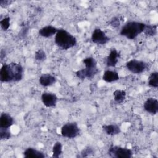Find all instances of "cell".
Listing matches in <instances>:
<instances>
[{"label":"cell","mask_w":158,"mask_h":158,"mask_svg":"<svg viewBox=\"0 0 158 158\" xmlns=\"http://www.w3.org/2000/svg\"><path fill=\"white\" fill-rule=\"evenodd\" d=\"M23 68L20 64L11 62L3 64L0 70V80L3 83L17 82L23 77Z\"/></svg>","instance_id":"cell-1"},{"label":"cell","mask_w":158,"mask_h":158,"mask_svg":"<svg viewBox=\"0 0 158 158\" xmlns=\"http://www.w3.org/2000/svg\"><path fill=\"white\" fill-rule=\"evenodd\" d=\"M56 44L62 50H67L76 46V38L65 29H59L55 35Z\"/></svg>","instance_id":"cell-2"},{"label":"cell","mask_w":158,"mask_h":158,"mask_svg":"<svg viewBox=\"0 0 158 158\" xmlns=\"http://www.w3.org/2000/svg\"><path fill=\"white\" fill-rule=\"evenodd\" d=\"M85 68L79 70L75 72L76 76L80 80L86 78L91 79L99 72L97 66V62L94 58L88 57L83 60Z\"/></svg>","instance_id":"cell-3"},{"label":"cell","mask_w":158,"mask_h":158,"mask_svg":"<svg viewBox=\"0 0 158 158\" xmlns=\"http://www.w3.org/2000/svg\"><path fill=\"white\" fill-rule=\"evenodd\" d=\"M146 24L137 21H130L121 28L120 34L129 40L135 39L139 35L143 33Z\"/></svg>","instance_id":"cell-4"},{"label":"cell","mask_w":158,"mask_h":158,"mask_svg":"<svg viewBox=\"0 0 158 158\" xmlns=\"http://www.w3.org/2000/svg\"><path fill=\"white\" fill-rule=\"evenodd\" d=\"M108 155L115 158H130L133 156V151L127 148L112 145L108 149Z\"/></svg>","instance_id":"cell-5"},{"label":"cell","mask_w":158,"mask_h":158,"mask_svg":"<svg viewBox=\"0 0 158 158\" xmlns=\"http://www.w3.org/2000/svg\"><path fill=\"white\" fill-rule=\"evenodd\" d=\"M63 137L72 139L76 138L80 133V129L76 122H69L64 124L60 131Z\"/></svg>","instance_id":"cell-6"},{"label":"cell","mask_w":158,"mask_h":158,"mask_svg":"<svg viewBox=\"0 0 158 158\" xmlns=\"http://www.w3.org/2000/svg\"><path fill=\"white\" fill-rule=\"evenodd\" d=\"M126 68L133 73L139 74L146 71L148 68V64L144 61L131 59L126 63Z\"/></svg>","instance_id":"cell-7"},{"label":"cell","mask_w":158,"mask_h":158,"mask_svg":"<svg viewBox=\"0 0 158 158\" xmlns=\"http://www.w3.org/2000/svg\"><path fill=\"white\" fill-rule=\"evenodd\" d=\"M110 38L106 35L101 29L97 28H95L91 34V41L97 44L103 45L106 44Z\"/></svg>","instance_id":"cell-8"},{"label":"cell","mask_w":158,"mask_h":158,"mask_svg":"<svg viewBox=\"0 0 158 158\" xmlns=\"http://www.w3.org/2000/svg\"><path fill=\"white\" fill-rule=\"evenodd\" d=\"M41 99L43 104L47 107L56 106L58 98L56 94L51 92H44L42 93Z\"/></svg>","instance_id":"cell-9"},{"label":"cell","mask_w":158,"mask_h":158,"mask_svg":"<svg viewBox=\"0 0 158 158\" xmlns=\"http://www.w3.org/2000/svg\"><path fill=\"white\" fill-rule=\"evenodd\" d=\"M144 109L152 115H156L158 112V101L154 98H148L143 104Z\"/></svg>","instance_id":"cell-10"},{"label":"cell","mask_w":158,"mask_h":158,"mask_svg":"<svg viewBox=\"0 0 158 158\" xmlns=\"http://www.w3.org/2000/svg\"><path fill=\"white\" fill-rule=\"evenodd\" d=\"M120 57V53L115 48L110 50L109 54L106 59V65L109 67H115L118 62V59Z\"/></svg>","instance_id":"cell-11"},{"label":"cell","mask_w":158,"mask_h":158,"mask_svg":"<svg viewBox=\"0 0 158 158\" xmlns=\"http://www.w3.org/2000/svg\"><path fill=\"white\" fill-rule=\"evenodd\" d=\"M56 81V77L51 73H43L39 78L40 84L44 87L52 86Z\"/></svg>","instance_id":"cell-12"},{"label":"cell","mask_w":158,"mask_h":158,"mask_svg":"<svg viewBox=\"0 0 158 158\" xmlns=\"http://www.w3.org/2000/svg\"><path fill=\"white\" fill-rule=\"evenodd\" d=\"M59 28L52 26V25H46L41 28H40L38 31V34L40 36L44 38H49L56 35L58 31Z\"/></svg>","instance_id":"cell-13"},{"label":"cell","mask_w":158,"mask_h":158,"mask_svg":"<svg viewBox=\"0 0 158 158\" xmlns=\"http://www.w3.org/2000/svg\"><path fill=\"white\" fill-rule=\"evenodd\" d=\"M14 120L13 117L8 113L2 112L0 117V128H9L13 124Z\"/></svg>","instance_id":"cell-14"},{"label":"cell","mask_w":158,"mask_h":158,"mask_svg":"<svg viewBox=\"0 0 158 158\" xmlns=\"http://www.w3.org/2000/svg\"><path fill=\"white\" fill-rule=\"evenodd\" d=\"M23 154L26 158H44V154L33 148H28L23 152Z\"/></svg>","instance_id":"cell-15"},{"label":"cell","mask_w":158,"mask_h":158,"mask_svg":"<svg viewBox=\"0 0 158 158\" xmlns=\"http://www.w3.org/2000/svg\"><path fill=\"white\" fill-rule=\"evenodd\" d=\"M102 128L107 135L110 136L118 135L121 132L120 127L117 124L103 125Z\"/></svg>","instance_id":"cell-16"},{"label":"cell","mask_w":158,"mask_h":158,"mask_svg":"<svg viewBox=\"0 0 158 158\" xmlns=\"http://www.w3.org/2000/svg\"><path fill=\"white\" fill-rule=\"evenodd\" d=\"M118 73L114 70H107L102 75V80L107 83H112L119 80Z\"/></svg>","instance_id":"cell-17"},{"label":"cell","mask_w":158,"mask_h":158,"mask_svg":"<svg viewBox=\"0 0 158 158\" xmlns=\"http://www.w3.org/2000/svg\"><path fill=\"white\" fill-rule=\"evenodd\" d=\"M114 99L117 104L122 103L126 98V92L122 89H117L113 93Z\"/></svg>","instance_id":"cell-18"},{"label":"cell","mask_w":158,"mask_h":158,"mask_svg":"<svg viewBox=\"0 0 158 158\" xmlns=\"http://www.w3.org/2000/svg\"><path fill=\"white\" fill-rule=\"evenodd\" d=\"M148 85L149 86L157 88L158 87V72H152L148 78Z\"/></svg>","instance_id":"cell-19"},{"label":"cell","mask_w":158,"mask_h":158,"mask_svg":"<svg viewBox=\"0 0 158 158\" xmlns=\"http://www.w3.org/2000/svg\"><path fill=\"white\" fill-rule=\"evenodd\" d=\"M62 153V145L59 141H57L52 147V157H59Z\"/></svg>","instance_id":"cell-20"},{"label":"cell","mask_w":158,"mask_h":158,"mask_svg":"<svg viewBox=\"0 0 158 158\" xmlns=\"http://www.w3.org/2000/svg\"><path fill=\"white\" fill-rule=\"evenodd\" d=\"M143 33L148 36H155L157 34V25H146Z\"/></svg>","instance_id":"cell-21"},{"label":"cell","mask_w":158,"mask_h":158,"mask_svg":"<svg viewBox=\"0 0 158 158\" xmlns=\"http://www.w3.org/2000/svg\"><path fill=\"white\" fill-rule=\"evenodd\" d=\"M35 59L37 61H44L46 59V54L43 49H38L35 53Z\"/></svg>","instance_id":"cell-22"},{"label":"cell","mask_w":158,"mask_h":158,"mask_svg":"<svg viewBox=\"0 0 158 158\" xmlns=\"http://www.w3.org/2000/svg\"><path fill=\"white\" fill-rule=\"evenodd\" d=\"M11 137V133L9 128H0V138L1 140L8 139Z\"/></svg>","instance_id":"cell-23"},{"label":"cell","mask_w":158,"mask_h":158,"mask_svg":"<svg viewBox=\"0 0 158 158\" xmlns=\"http://www.w3.org/2000/svg\"><path fill=\"white\" fill-rule=\"evenodd\" d=\"M0 25H1V28L4 31L7 30L10 27V18L9 17H7L1 20Z\"/></svg>","instance_id":"cell-24"},{"label":"cell","mask_w":158,"mask_h":158,"mask_svg":"<svg viewBox=\"0 0 158 158\" xmlns=\"http://www.w3.org/2000/svg\"><path fill=\"white\" fill-rule=\"evenodd\" d=\"M93 154H94V150L93 149V148H90V147H87V148L83 149L81 151L80 156L82 157H88Z\"/></svg>","instance_id":"cell-25"},{"label":"cell","mask_w":158,"mask_h":158,"mask_svg":"<svg viewBox=\"0 0 158 158\" xmlns=\"http://www.w3.org/2000/svg\"><path fill=\"white\" fill-rule=\"evenodd\" d=\"M109 25L114 28H117L120 25V20L119 17H113L109 22Z\"/></svg>","instance_id":"cell-26"},{"label":"cell","mask_w":158,"mask_h":158,"mask_svg":"<svg viewBox=\"0 0 158 158\" xmlns=\"http://www.w3.org/2000/svg\"><path fill=\"white\" fill-rule=\"evenodd\" d=\"M12 1H8V0H1L0 1V6L1 7L5 8L6 7H7L9 5H10L11 4Z\"/></svg>","instance_id":"cell-27"}]
</instances>
